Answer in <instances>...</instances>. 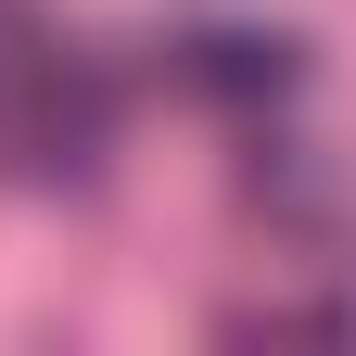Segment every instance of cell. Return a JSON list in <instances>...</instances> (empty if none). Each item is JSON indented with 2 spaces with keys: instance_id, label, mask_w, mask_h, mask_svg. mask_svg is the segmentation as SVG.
Masks as SVG:
<instances>
[{
  "instance_id": "1",
  "label": "cell",
  "mask_w": 356,
  "mask_h": 356,
  "mask_svg": "<svg viewBox=\"0 0 356 356\" xmlns=\"http://www.w3.org/2000/svg\"><path fill=\"white\" fill-rule=\"evenodd\" d=\"M305 64H293V38H267V26H204L191 38V89H216V102H280Z\"/></svg>"
}]
</instances>
